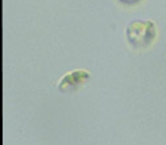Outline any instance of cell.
I'll use <instances>...</instances> for the list:
<instances>
[{
    "mask_svg": "<svg viewBox=\"0 0 166 145\" xmlns=\"http://www.w3.org/2000/svg\"><path fill=\"white\" fill-rule=\"evenodd\" d=\"M157 37V29L153 21H133L127 29L128 42L135 49H146Z\"/></svg>",
    "mask_w": 166,
    "mask_h": 145,
    "instance_id": "cell-1",
    "label": "cell"
},
{
    "mask_svg": "<svg viewBox=\"0 0 166 145\" xmlns=\"http://www.w3.org/2000/svg\"><path fill=\"white\" fill-rule=\"evenodd\" d=\"M119 1L123 4H127V5H132V4L140 3V0H119Z\"/></svg>",
    "mask_w": 166,
    "mask_h": 145,
    "instance_id": "cell-3",
    "label": "cell"
},
{
    "mask_svg": "<svg viewBox=\"0 0 166 145\" xmlns=\"http://www.w3.org/2000/svg\"><path fill=\"white\" fill-rule=\"evenodd\" d=\"M88 79V72L83 70H78L71 74H67L59 83V90L61 91H71L75 90L83 84V82Z\"/></svg>",
    "mask_w": 166,
    "mask_h": 145,
    "instance_id": "cell-2",
    "label": "cell"
}]
</instances>
